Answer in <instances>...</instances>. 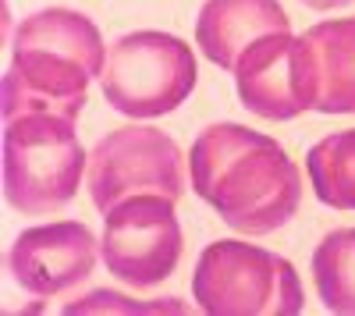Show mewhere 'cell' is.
<instances>
[{
    "mask_svg": "<svg viewBox=\"0 0 355 316\" xmlns=\"http://www.w3.org/2000/svg\"><path fill=\"white\" fill-rule=\"evenodd\" d=\"M189 188L239 235H274L302 207V175L277 139L239 121L206 125L189 150Z\"/></svg>",
    "mask_w": 355,
    "mask_h": 316,
    "instance_id": "cell-1",
    "label": "cell"
},
{
    "mask_svg": "<svg viewBox=\"0 0 355 316\" xmlns=\"http://www.w3.org/2000/svg\"><path fill=\"white\" fill-rule=\"evenodd\" d=\"M107 64V43L96 21L75 8H43L11 33V68L0 85L4 121L25 114H61L78 121L89 82Z\"/></svg>",
    "mask_w": 355,
    "mask_h": 316,
    "instance_id": "cell-2",
    "label": "cell"
},
{
    "mask_svg": "<svg viewBox=\"0 0 355 316\" xmlns=\"http://www.w3.org/2000/svg\"><path fill=\"white\" fill-rule=\"evenodd\" d=\"M89 170L75 121L61 114H25L4 121V199L15 213H61Z\"/></svg>",
    "mask_w": 355,
    "mask_h": 316,
    "instance_id": "cell-3",
    "label": "cell"
},
{
    "mask_svg": "<svg viewBox=\"0 0 355 316\" xmlns=\"http://www.w3.org/2000/svg\"><path fill=\"white\" fill-rule=\"evenodd\" d=\"M192 299L210 316H295L306 309V288L291 260L239 238L202 249L192 270Z\"/></svg>",
    "mask_w": 355,
    "mask_h": 316,
    "instance_id": "cell-4",
    "label": "cell"
},
{
    "mask_svg": "<svg viewBox=\"0 0 355 316\" xmlns=\"http://www.w3.org/2000/svg\"><path fill=\"white\" fill-rule=\"evenodd\" d=\"M96 82L110 110L132 121H157L192 96L199 82L196 50L174 33L135 28L107 46Z\"/></svg>",
    "mask_w": 355,
    "mask_h": 316,
    "instance_id": "cell-5",
    "label": "cell"
},
{
    "mask_svg": "<svg viewBox=\"0 0 355 316\" xmlns=\"http://www.w3.org/2000/svg\"><path fill=\"white\" fill-rule=\"evenodd\" d=\"M189 185V170L182 146L160 128H150L146 121L114 128L103 135L93 153H89L85 188L100 213H107L114 203L128 195H171L182 199Z\"/></svg>",
    "mask_w": 355,
    "mask_h": 316,
    "instance_id": "cell-6",
    "label": "cell"
},
{
    "mask_svg": "<svg viewBox=\"0 0 355 316\" xmlns=\"http://www.w3.org/2000/svg\"><path fill=\"white\" fill-rule=\"evenodd\" d=\"M100 252L103 267L132 288H153L167 281L185 252L178 199L146 192L114 203L103 213Z\"/></svg>",
    "mask_w": 355,
    "mask_h": 316,
    "instance_id": "cell-7",
    "label": "cell"
},
{
    "mask_svg": "<svg viewBox=\"0 0 355 316\" xmlns=\"http://www.w3.org/2000/svg\"><path fill=\"white\" fill-rule=\"evenodd\" d=\"M231 75L242 107L263 121H295L316 110L320 71L306 33L295 36L288 28L256 40L239 57Z\"/></svg>",
    "mask_w": 355,
    "mask_h": 316,
    "instance_id": "cell-8",
    "label": "cell"
},
{
    "mask_svg": "<svg viewBox=\"0 0 355 316\" xmlns=\"http://www.w3.org/2000/svg\"><path fill=\"white\" fill-rule=\"evenodd\" d=\"M103 260L100 238L82 220L36 224L11 242L8 270L11 281L33 299H64L93 277Z\"/></svg>",
    "mask_w": 355,
    "mask_h": 316,
    "instance_id": "cell-9",
    "label": "cell"
},
{
    "mask_svg": "<svg viewBox=\"0 0 355 316\" xmlns=\"http://www.w3.org/2000/svg\"><path fill=\"white\" fill-rule=\"evenodd\" d=\"M288 28L291 18L281 0H206L196 18V43L210 64L234 71L239 57L256 40Z\"/></svg>",
    "mask_w": 355,
    "mask_h": 316,
    "instance_id": "cell-10",
    "label": "cell"
},
{
    "mask_svg": "<svg viewBox=\"0 0 355 316\" xmlns=\"http://www.w3.org/2000/svg\"><path fill=\"white\" fill-rule=\"evenodd\" d=\"M320 71V114H355V15L306 28Z\"/></svg>",
    "mask_w": 355,
    "mask_h": 316,
    "instance_id": "cell-11",
    "label": "cell"
},
{
    "mask_svg": "<svg viewBox=\"0 0 355 316\" xmlns=\"http://www.w3.org/2000/svg\"><path fill=\"white\" fill-rule=\"evenodd\" d=\"M306 175L323 207L355 213V128L331 132L306 153Z\"/></svg>",
    "mask_w": 355,
    "mask_h": 316,
    "instance_id": "cell-12",
    "label": "cell"
},
{
    "mask_svg": "<svg viewBox=\"0 0 355 316\" xmlns=\"http://www.w3.org/2000/svg\"><path fill=\"white\" fill-rule=\"evenodd\" d=\"M313 284L331 313L355 316V227H338L313 249Z\"/></svg>",
    "mask_w": 355,
    "mask_h": 316,
    "instance_id": "cell-13",
    "label": "cell"
},
{
    "mask_svg": "<svg viewBox=\"0 0 355 316\" xmlns=\"http://www.w3.org/2000/svg\"><path fill=\"white\" fill-rule=\"evenodd\" d=\"M68 316L78 313H192L182 299H132L125 292H110V288H96V292H85L64 302Z\"/></svg>",
    "mask_w": 355,
    "mask_h": 316,
    "instance_id": "cell-14",
    "label": "cell"
},
{
    "mask_svg": "<svg viewBox=\"0 0 355 316\" xmlns=\"http://www.w3.org/2000/svg\"><path fill=\"white\" fill-rule=\"evenodd\" d=\"M306 8H313V11H338V8H348V4H355V0H302Z\"/></svg>",
    "mask_w": 355,
    "mask_h": 316,
    "instance_id": "cell-15",
    "label": "cell"
}]
</instances>
